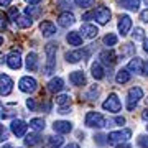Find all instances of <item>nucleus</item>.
Returning <instances> with one entry per match:
<instances>
[{"instance_id":"f257e3e1","label":"nucleus","mask_w":148,"mask_h":148,"mask_svg":"<svg viewBox=\"0 0 148 148\" xmlns=\"http://www.w3.org/2000/svg\"><path fill=\"white\" fill-rule=\"evenodd\" d=\"M56 51H58V45L56 43H48L45 48V53H46V73L45 74H51L54 71L56 66Z\"/></svg>"},{"instance_id":"f03ea898","label":"nucleus","mask_w":148,"mask_h":148,"mask_svg":"<svg viewBox=\"0 0 148 148\" xmlns=\"http://www.w3.org/2000/svg\"><path fill=\"white\" fill-rule=\"evenodd\" d=\"M86 125L90 128H102L107 125L106 119L102 114L99 112H87V115H86Z\"/></svg>"},{"instance_id":"7ed1b4c3","label":"nucleus","mask_w":148,"mask_h":148,"mask_svg":"<svg viewBox=\"0 0 148 148\" xmlns=\"http://www.w3.org/2000/svg\"><path fill=\"white\" fill-rule=\"evenodd\" d=\"M130 137H132V130L130 128H123V130H119V132H110L107 135V142L110 145H117V143L127 142Z\"/></svg>"},{"instance_id":"20e7f679","label":"nucleus","mask_w":148,"mask_h":148,"mask_svg":"<svg viewBox=\"0 0 148 148\" xmlns=\"http://www.w3.org/2000/svg\"><path fill=\"white\" fill-rule=\"evenodd\" d=\"M142 97H143L142 87L135 86V87H132V89L128 90V97H127V109H128V110H133V109L137 107V104L140 102Z\"/></svg>"},{"instance_id":"39448f33","label":"nucleus","mask_w":148,"mask_h":148,"mask_svg":"<svg viewBox=\"0 0 148 148\" xmlns=\"http://www.w3.org/2000/svg\"><path fill=\"white\" fill-rule=\"evenodd\" d=\"M18 87H20L21 92H27V94L35 92L36 87H38L36 79H35V77H30V76H25V77H21V79L18 81Z\"/></svg>"},{"instance_id":"423d86ee","label":"nucleus","mask_w":148,"mask_h":148,"mask_svg":"<svg viewBox=\"0 0 148 148\" xmlns=\"http://www.w3.org/2000/svg\"><path fill=\"white\" fill-rule=\"evenodd\" d=\"M102 109L104 110H109V112H120L122 109V104L120 101H119V97H117V94H110L109 97L106 99V102L102 104Z\"/></svg>"},{"instance_id":"0eeeda50","label":"nucleus","mask_w":148,"mask_h":148,"mask_svg":"<svg viewBox=\"0 0 148 148\" xmlns=\"http://www.w3.org/2000/svg\"><path fill=\"white\" fill-rule=\"evenodd\" d=\"M13 89V81L7 74H0V95H8Z\"/></svg>"},{"instance_id":"6e6552de","label":"nucleus","mask_w":148,"mask_h":148,"mask_svg":"<svg viewBox=\"0 0 148 148\" xmlns=\"http://www.w3.org/2000/svg\"><path fill=\"white\" fill-rule=\"evenodd\" d=\"M92 16H94L101 25H106L107 21L110 20V12H109V8H106V7H99V8H95V10L92 12Z\"/></svg>"},{"instance_id":"1a4fd4ad","label":"nucleus","mask_w":148,"mask_h":148,"mask_svg":"<svg viewBox=\"0 0 148 148\" xmlns=\"http://www.w3.org/2000/svg\"><path fill=\"white\" fill-rule=\"evenodd\" d=\"M27 128H28V125H27V122H23V120H12V125H10V130H12V133L15 135V137H23L25 133H27Z\"/></svg>"},{"instance_id":"9d476101","label":"nucleus","mask_w":148,"mask_h":148,"mask_svg":"<svg viewBox=\"0 0 148 148\" xmlns=\"http://www.w3.org/2000/svg\"><path fill=\"white\" fill-rule=\"evenodd\" d=\"M7 64L10 69H20L21 68V56H20V51H12L8 56H7Z\"/></svg>"},{"instance_id":"9b49d317","label":"nucleus","mask_w":148,"mask_h":148,"mask_svg":"<svg viewBox=\"0 0 148 148\" xmlns=\"http://www.w3.org/2000/svg\"><path fill=\"white\" fill-rule=\"evenodd\" d=\"M130 28H132V18L128 15H122L120 18H119V32H120V35L122 36L128 35Z\"/></svg>"},{"instance_id":"f8f14e48","label":"nucleus","mask_w":148,"mask_h":148,"mask_svg":"<svg viewBox=\"0 0 148 148\" xmlns=\"http://www.w3.org/2000/svg\"><path fill=\"white\" fill-rule=\"evenodd\" d=\"M74 21H76V18H74V15L71 12H64V13H61V15L58 16L59 27H63V28H68V27H71V25H74Z\"/></svg>"},{"instance_id":"ddd939ff","label":"nucleus","mask_w":148,"mask_h":148,"mask_svg":"<svg viewBox=\"0 0 148 148\" xmlns=\"http://www.w3.org/2000/svg\"><path fill=\"white\" fill-rule=\"evenodd\" d=\"M53 130L58 133H69L73 130V123L66 120H56L53 123Z\"/></svg>"},{"instance_id":"4468645a","label":"nucleus","mask_w":148,"mask_h":148,"mask_svg":"<svg viewBox=\"0 0 148 148\" xmlns=\"http://www.w3.org/2000/svg\"><path fill=\"white\" fill-rule=\"evenodd\" d=\"M40 30H41V35L43 36H53L54 33H56V25H54L53 21H41V25H40Z\"/></svg>"},{"instance_id":"2eb2a0df","label":"nucleus","mask_w":148,"mask_h":148,"mask_svg":"<svg viewBox=\"0 0 148 148\" xmlns=\"http://www.w3.org/2000/svg\"><path fill=\"white\" fill-rule=\"evenodd\" d=\"M81 33H82V36L84 38H95L97 36V33H99V30H97V27L95 25H90V23H84L82 27H81Z\"/></svg>"},{"instance_id":"dca6fc26","label":"nucleus","mask_w":148,"mask_h":148,"mask_svg":"<svg viewBox=\"0 0 148 148\" xmlns=\"http://www.w3.org/2000/svg\"><path fill=\"white\" fill-rule=\"evenodd\" d=\"M89 56V51H71V53H66V61L68 63H77L81 59H84Z\"/></svg>"},{"instance_id":"f3484780","label":"nucleus","mask_w":148,"mask_h":148,"mask_svg":"<svg viewBox=\"0 0 148 148\" xmlns=\"http://www.w3.org/2000/svg\"><path fill=\"white\" fill-rule=\"evenodd\" d=\"M69 81L73 86H84L86 84V76L82 71H73L69 74Z\"/></svg>"},{"instance_id":"a211bd4d","label":"nucleus","mask_w":148,"mask_h":148,"mask_svg":"<svg viewBox=\"0 0 148 148\" xmlns=\"http://www.w3.org/2000/svg\"><path fill=\"white\" fill-rule=\"evenodd\" d=\"M64 89V81L61 77H53L48 82V90L49 92H61Z\"/></svg>"},{"instance_id":"6ab92c4d","label":"nucleus","mask_w":148,"mask_h":148,"mask_svg":"<svg viewBox=\"0 0 148 148\" xmlns=\"http://www.w3.org/2000/svg\"><path fill=\"white\" fill-rule=\"evenodd\" d=\"M101 61L104 64H107V66H112V64L117 63V56H115V53H114L112 49H109V51H102L101 53Z\"/></svg>"},{"instance_id":"aec40b11","label":"nucleus","mask_w":148,"mask_h":148,"mask_svg":"<svg viewBox=\"0 0 148 148\" xmlns=\"http://www.w3.org/2000/svg\"><path fill=\"white\" fill-rule=\"evenodd\" d=\"M27 69L32 71V73L38 71V56H36V53H28V56H27Z\"/></svg>"},{"instance_id":"412c9836","label":"nucleus","mask_w":148,"mask_h":148,"mask_svg":"<svg viewBox=\"0 0 148 148\" xmlns=\"http://www.w3.org/2000/svg\"><path fill=\"white\" fill-rule=\"evenodd\" d=\"M66 40H68V43L71 45V46H81V45H82V36H81V35H79L77 32H71V33H68Z\"/></svg>"},{"instance_id":"4be33fe9","label":"nucleus","mask_w":148,"mask_h":148,"mask_svg":"<svg viewBox=\"0 0 148 148\" xmlns=\"http://www.w3.org/2000/svg\"><path fill=\"white\" fill-rule=\"evenodd\" d=\"M16 27L18 28H30L33 25V18L32 16H28V15H21L16 18Z\"/></svg>"},{"instance_id":"5701e85b","label":"nucleus","mask_w":148,"mask_h":148,"mask_svg":"<svg viewBox=\"0 0 148 148\" xmlns=\"http://www.w3.org/2000/svg\"><path fill=\"white\" fill-rule=\"evenodd\" d=\"M142 68H143V61L140 58H133L128 63V71L130 73H142Z\"/></svg>"},{"instance_id":"b1692460","label":"nucleus","mask_w":148,"mask_h":148,"mask_svg":"<svg viewBox=\"0 0 148 148\" xmlns=\"http://www.w3.org/2000/svg\"><path fill=\"white\" fill-rule=\"evenodd\" d=\"M115 81H117V84H125V82H128L130 81V71L128 69H120L115 76Z\"/></svg>"},{"instance_id":"393cba45","label":"nucleus","mask_w":148,"mask_h":148,"mask_svg":"<svg viewBox=\"0 0 148 148\" xmlns=\"http://www.w3.org/2000/svg\"><path fill=\"white\" fill-rule=\"evenodd\" d=\"M90 71H92V77L94 79H102L104 77V69H102V64L101 63H94L90 66Z\"/></svg>"},{"instance_id":"a878e982","label":"nucleus","mask_w":148,"mask_h":148,"mask_svg":"<svg viewBox=\"0 0 148 148\" xmlns=\"http://www.w3.org/2000/svg\"><path fill=\"white\" fill-rule=\"evenodd\" d=\"M40 142H41V137H40L38 133H30V135H27V138H25V145H27V147H35V145H38Z\"/></svg>"},{"instance_id":"bb28decb","label":"nucleus","mask_w":148,"mask_h":148,"mask_svg":"<svg viewBox=\"0 0 148 148\" xmlns=\"http://www.w3.org/2000/svg\"><path fill=\"white\" fill-rule=\"evenodd\" d=\"M30 127L35 132H41V130H45V120L43 119H32L30 120Z\"/></svg>"},{"instance_id":"cd10ccee","label":"nucleus","mask_w":148,"mask_h":148,"mask_svg":"<svg viewBox=\"0 0 148 148\" xmlns=\"http://www.w3.org/2000/svg\"><path fill=\"white\" fill-rule=\"evenodd\" d=\"M122 7L127 10H138L140 0H122Z\"/></svg>"},{"instance_id":"c85d7f7f","label":"nucleus","mask_w":148,"mask_h":148,"mask_svg":"<svg viewBox=\"0 0 148 148\" xmlns=\"http://www.w3.org/2000/svg\"><path fill=\"white\" fill-rule=\"evenodd\" d=\"M69 102H71V97H69L68 94H61V95H58V97H56V104H58V106H61V107L69 106Z\"/></svg>"},{"instance_id":"c756f323","label":"nucleus","mask_w":148,"mask_h":148,"mask_svg":"<svg viewBox=\"0 0 148 148\" xmlns=\"http://www.w3.org/2000/svg\"><path fill=\"white\" fill-rule=\"evenodd\" d=\"M104 43H106L107 46H114V45H117V36L114 33H107L106 36H104Z\"/></svg>"},{"instance_id":"7c9ffc66","label":"nucleus","mask_w":148,"mask_h":148,"mask_svg":"<svg viewBox=\"0 0 148 148\" xmlns=\"http://www.w3.org/2000/svg\"><path fill=\"white\" fill-rule=\"evenodd\" d=\"M41 13V10L38 8V7H27V10H25V15H28V16H38Z\"/></svg>"},{"instance_id":"2f4dec72","label":"nucleus","mask_w":148,"mask_h":148,"mask_svg":"<svg viewBox=\"0 0 148 148\" xmlns=\"http://www.w3.org/2000/svg\"><path fill=\"white\" fill-rule=\"evenodd\" d=\"M132 36L135 41H140V40H145V32H143L142 28H135L132 33Z\"/></svg>"},{"instance_id":"473e14b6","label":"nucleus","mask_w":148,"mask_h":148,"mask_svg":"<svg viewBox=\"0 0 148 148\" xmlns=\"http://www.w3.org/2000/svg\"><path fill=\"white\" fill-rule=\"evenodd\" d=\"M63 137H49V145L53 148H58V147H61L63 145Z\"/></svg>"},{"instance_id":"72a5a7b5","label":"nucleus","mask_w":148,"mask_h":148,"mask_svg":"<svg viewBox=\"0 0 148 148\" xmlns=\"http://www.w3.org/2000/svg\"><path fill=\"white\" fill-rule=\"evenodd\" d=\"M74 3L77 7H81V8H87V7H90L94 3V0H74Z\"/></svg>"},{"instance_id":"f704fd0d","label":"nucleus","mask_w":148,"mask_h":148,"mask_svg":"<svg viewBox=\"0 0 148 148\" xmlns=\"http://www.w3.org/2000/svg\"><path fill=\"white\" fill-rule=\"evenodd\" d=\"M8 16H10L12 21H16V18L20 16V12H18V8H16V7H12L10 10H8Z\"/></svg>"},{"instance_id":"c9c22d12","label":"nucleus","mask_w":148,"mask_h":148,"mask_svg":"<svg viewBox=\"0 0 148 148\" xmlns=\"http://www.w3.org/2000/svg\"><path fill=\"white\" fill-rule=\"evenodd\" d=\"M7 25H8V21H7V15H3V13L0 12V32L7 30Z\"/></svg>"},{"instance_id":"e433bc0d","label":"nucleus","mask_w":148,"mask_h":148,"mask_svg":"<svg viewBox=\"0 0 148 148\" xmlns=\"http://www.w3.org/2000/svg\"><path fill=\"white\" fill-rule=\"evenodd\" d=\"M7 138H8V130L0 123V142H5Z\"/></svg>"},{"instance_id":"4c0bfd02","label":"nucleus","mask_w":148,"mask_h":148,"mask_svg":"<svg viewBox=\"0 0 148 148\" xmlns=\"http://www.w3.org/2000/svg\"><path fill=\"white\" fill-rule=\"evenodd\" d=\"M138 145L142 148H148V137H145V135L138 137Z\"/></svg>"},{"instance_id":"58836bf2","label":"nucleus","mask_w":148,"mask_h":148,"mask_svg":"<svg viewBox=\"0 0 148 148\" xmlns=\"http://www.w3.org/2000/svg\"><path fill=\"white\" fill-rule=\"evenodd\" d=\"M133 51H135V48H133L130 43H127V45L123 46V54H133Z\"/></svg>"},{"instance_id":"ea45409f","label":"nucleus","mask_w":148,"mask_h":148,"mask_svg":"<svg viewBox=\"0 0 148 148\" xmlns=\"http://www.w3.org/2000/svg\"><path fill=\"white\" fill-rule=\"evenodd\" d=\"M58 5H61V8H71V2H68V0H58Z\"/></svg>"},{"instance_id":"a19ab883","label":"nucleus","mask_w":148,"mask_h":148,"mask_svg":"<svg viewBox=\"0 0 148 148\" xmlns=\"http://www.w3.org/2000/svg\"><path fill=\"white\" fill-rule=\"evenodd\" d=\"M27 107L30 109V110H35V109H36V104H35V99H28V101H27Z\"/></svg>"},{"instance_id":"79ce46f5","label":"nucleus","mask_w":148,"mask_h":148,"mask_svg":"<svg viewBox=\"0 0 148 148\" xmlns=\"http://www.w3.org/2000/svg\"><path fill=\"white\" fill-rule=\"evenodd\" d=\"M140 20L145 21V23H148V8H147V10H143L142 13H140Z\"/></svg>"},{"instance_id":"37998d69","label":"nucleus","mask_w":148,"mask_h":148,"mask_svg":"<svg viewBox=\"0 0 148 148\" xmlns=\"http://www.w3.org/2000/svg\"><path fill=\"white\" fill-rule=\"evenodd\" d=\"M97 94H99V90L95 89V87H92V89H90V92H89V99H94V95L97 97Z\"/></svg>"},{"instance_id":"c03bdc74","label":"nucleus","mask_w":148,"mask_h":148,"mask_svg":"<svg viewBox=\"0 0 148 148\" xmlns=\"http://www.w3.org/2000/svg\"><path fill=\"white\" fill-rule=\"evenodd\" d=\"M142 74H145V76H148V61H145V63H143V68H142Z\"/></svg>"},{"instance_id":"a18cd8bd","label":"nucleus","mask_w":148,"mask_h":148,"mask_svg":"<svg viewBox=\"0 0 148 148\" xmlns=\"http://www.w3.org/2000/svg\"><path fill=\"white\" fill-rule=\"evenodd\" d=\"M104 138H107V137H104V135H97V137H95V140H97V143L104 145V143H106V140H104Z\"/></svg>"},{"instance_id":"49530a36","label":"nucleus","mask_w":148,"mask_h":148,"mask_svg":"<svg viewBox=\"0 0 148 148\" xmlns=\"http://www.w3.org/2000/svg\"><path fill=\"white\" fill-rule=\"evenodd\" d=\"M115 123H119V125H123V123H125V119H123V117H115Z\"/></svg>"},{"instance_id":"de8ad7c7","label":"nucleus","mask_w":148,"mask_h":148,"mask_svg":"<svg viewBox=\"0 0 148 148\" xmlns=\"http://www.w3.org/2000/svg\"><path fill=\"white\" fill-rule=\"evenodd\" d=\"M10 3H12V0H0V7H7Z\"/></svg>"},{"instance_id":"09e8293b","label":"nucleus","mask_w":148,"mask_h":148,"mask_svg":"<svg viewBox=\"0 0 148 148\" xmlns=\"http://www.w3.org/2000/svg\"><path fill=\"white\" fill-rule=\"evenodd\" d=\"M142 119H143V120H147V122H148V109H145V110H143Z\"/></svg>"},{"instance_id":"8fccbe9b","label":"nucleus","mask_w":148,"mask_h":148,"mask_svg":"<svg viewBox=\"0 0 148 148\" xmlns=\"http://www.w3.org/2000/svg\"><path fill=\"white\" fill-rule=\"evenodd\" d=\"M69 109H66V107H61V109H59V114H69Z\"/></svg>"},{"instance_id":"3c124183","label":"nucleus","mask_w":148,"mask_h":148,"mask_svg":"<svg viewBox=\"0 0 148 148\" xmlns=\"http://www.w3.org/2000/svg\"><path fill=\"white\" fill-rule=\"evenodd\" d=\"M64 148H79V145H77V143H69V145H66Z\"/></svg>"},{"instance_id":"603ef678","label":"nucleus","mask_w":148,"mask_h":148,"mask_svg":"<svg viewBox=\"0 0 148 148\" xmlns=\"http://www.w3.org/2000/svg\"><path fill=\"white\" fill-rule=\"evenodd\" d=\"M143 49L148 53V40H143Z\"/></svg>"},{"instance_id":"864d4df0","label":"nucleus","mask_w":148,"mask_h":148,"mask_svg":"<svg viewBox=\"0 0 148 148\" xmlns=\"http://www.w3.org/2000/svg\"><path fill=\"white\" fill-rule=\"evenodd\" d=\"M90 16H92V12H89V13H86V15L82 16V18H84V20H89Z\"/></svg>"},{"instance_id":"5fc2aeb1","label":"nucleus","mask_w":148,"mask_h":148,"mask_svg":"<svg viewBox=\"0 0 148 148\" xmlns=\"http://www.w3.org/2000/svg\"><path fill=\"white\" fill-rule=\"evenodd\" d=\"M25 2H27V3H32V5H33V3H38L40 0H25Z\"/></svg>"},{"instance_id":"6e6d98bb","label":"nucleus","mask_w":148,"mask_h":148,"mask_svg":"<svg viewBox=\"0 0 148 148\" xmlns=\"http://www.w3.org/2000/svg\"><path fill=\"white\" fill-rule=\"evenodd\" d=\"M2 148H15V147H12L10 143H7V145H3V147H2Z\"/></svg>"},{"instance_id":"4d7b16f0","label":"nucleus","mask_w":148,"mask_h":148,"mask_svg":"<svg viewBox=\"0 0 148 148\" xmlns=\"http://www.w3.org/2000/svg\"><path fill=\"white\" fill-rule=\"evenodd\" d=\"M2 43H3V38L0 36V46H2Z\"/></svg>"},{"instance_id":"13d9d810","label":"nucleus","mask_w":148,"mask_h":148,"mask_svg":"<svg viewBox=\"0 0 148 148\" xmlns=\"http://www.w3.org/2000/svg\"><path fill=\"white\" fill-rule=\"evenodd\" d=\"M145 2H147V5H148V0H145Z\"/></svg>"},{"instance_id":"bf43d9fd","label":"nucleus","mask_w":148,"mask_h":148,"mask_svg":"<svg viewBox=\"0 0 148 148\" xmlns=\"http://www.w3.org/2000/svg\"><path fill=\"white\" fill-rule=\"evenodd\" d=\"M147 128H148V125H147Z\"/></svg>"}]
</instances>
